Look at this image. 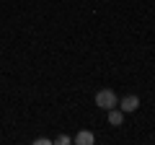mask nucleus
<instances>
[{
  "mask_svg": "<svg viewBox=\"0 0 155 145\" xmlns=\"http://www.w3.org/2000/svg\"><path fill=\"white\" fill-rule=\"evenodd\" d=\"M116 104H119V99H116V93H114L111 88H104V91L96 93V106H101V109H106V112L114 109Z\"/></svg>",
  "mask_w": 155,
  "mask_h": 145,
  "instance_id": "f257e3e1",
  "label": "nucleus"
},
{
  "mask_svg": "<svg viewBox=\"0 0 155 145\" xmlns=\"http://www.w3.org/2000/svg\"><path fill=\"white\" fill-rule=\"evenodd\" d=\"M119 106H122V112H137L140 99H137V96H124V99L119 101Z\"/></svg>",
  "mask_w": 155,
  "mask_h": 145,
  "instance_id": "f03ea898",
  "label": "nucleus"
},
{
  "mask_svg": "<svg viewBox=\"0 0 155 145\" xmlns=\"http://www.w3.org/2000/svg\"><path fill=\"white\" fill-rule=\"evenodd\" d=\"M75 143H78V145H93L96 137H93V132H91V130H83V132L75 135Z\"/></svg>",
  "mask_w": 155,
  "mask_h": 145,
  "instance_id": "7ed1b4c3",
  "label": "nucleus"
},
{
  "mask_svg": "<svg viewBox=\"0 0 155 145\" xmlns=\"http://www.w3.org/2000/svg\"><path fill=\"white\" fill-rule=\"evenodd\" d=\"M109 122L114 124V127H119V124L124 122V112H122V109H116V106H114V109H109Z\"/></svg>",
  "mask_w": 155,
  "mask_h": 145,
  "instance_id": "20e7f679",
  "label": "nucleus"
},
{
  "mask_svg": "<svg viewBox=\"0 0 155 145\" xmlns=\"http://www.w3.org/2000/svg\"><path fill=\"white\" fill-rule=\"evenodd\" d=\"M54 143H57V145H67V143H70V137H67V135H60Z\"/></svg>",
  "mask_w": 155,
  "mask_h": 145,
  "instance_id": "39448f33",
  "label": "nucleus"
}]
</instances>
